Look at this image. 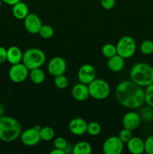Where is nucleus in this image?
Returning <instances> with one entry per match:
<instances>
[{"instance_id": "obj_10", "label": "nucleus", "mask_w": 153, "mask_h": 154, "mask_svg": "<svg viewBox=\"0 0 153 154\" xmlns=\"http://www.w3.org/2000/svg\"><path fill=\"white\" fill-rule=\"evenodd\" d=\"M67 69L66 62L62 57H55L50 60L47 66L49 73L52 76L56 77L58 75H64Z\"/></svg>"}, {"instance_id": "obj_32", "label": "nucleus", "mask_w": 153, "mask_h": 154, "mask_svg": "<svg viewBox=\"0 0 153 154\" xmlns=\"http://www.w3.org/2000/svg\"><path fill=\"white\" fill-rule=\"evenodd\" d=\"M100 5L106 10H110L115 6L116 0H100Z\"/></svg>"}, {"instance_id": "obj_30", "label": "nucleus", "mask_w": 153, "mask_h": 154, "mask_svg": "<svg viewBox=\"0 0 153 154\" xmlns=\"http://www.w3.org/2000/svg\"><path fill=\"white\" fill-rule=\"evenodd\" d=\"M53 145L55 147V148L62 149V150H65L68 145V143L65 138H63V137H57L54 140Z\"/></svg>"}, {"instance_id": "obj_34", "label": "nucleus", "mask_w": 153, "mask_h": 154, "mask_svg": "<svg viewBox=\"0 0 153 154\" xmlns=\"http://www.w3.org/2000/svg\"><path fill=\"white\" fill-rule=\"evenodd\" d=\"M20 1H21V0H2V2L5 3V4L8 5H12V6H13L14 5L16 4L17 2H19Z\"/></svg>"}, {"instance_id": "obj_37", "label": "nucleus", "mask_w": 153, "mask_h": 154, "mask_svg": "<svg viewBox=\"0 0 153 154\" xmlns=\"http://www.w3.org/2000/svg\"><path fill=\"white\" fill-rule=\"evenodd\" d=\"M2 0H0V8H1L2 6Z\"/></svg>"}, {"instance_id": "obj_7", "label": "nucleus", "mask_w": 153, "mask_h": 154, "mask_svg": "<svg viewBox=\"0 0 153 154\" xmlns=\"http://www.w3.org/2000/svg\"><path fill=\"white\" fill-rule=\"evenodd\" d=\"M8 76L12 82L20 84L28 76V69L22 63L11 65L8 71Z\"/></svg>"}, {"instance_id": "obj_8", "label": "nucleus", "mask_w": 153, "mask_h": 154, "mask_svg": "<svg viewBox=\"0 0 153 154\" xmlns=\"http://www.w3.org/2000/svg\"><path fill=\"white\" fill-rule=\"evenodd\" d=\"M124 150V143L118 136H110L105 140L103 152L105 154H121Z\"/></svg>"}, {"instance_id": "obj_6", "label": "nucleus", "mask_w": 153, "mask_h": 154, "mask_svg": "<svg viewBox=\"0 0 153 154\" xmlns=\"http://www.w3.org/2000/svg\"><path fill=\"white\" fill-rule=\"evenodd\" d=\"M116 46L117 54L124 59H128L133 57L136 50V42L129 35L122 37Z\"/></svg>"}, {"instance_id": "obj_21", "label": "nucleus", "mask_w": 153, "mask_h": 154, "mask_svg": "<svg viewBox=\"0 0 153 154\" xmlns=\"http://www.w3.org/2000/svg\"><path fill=\"white\" fill-rule=\"evenodd\" d=\"M29 78L33 84H40L44 81L45 74L40 68H37L30 70Z\"/></svg>"}, {"instance_id": "obj_24", "label": "nucleus", "mask_w": 153, "mask_h": 154, "mask_svg": "<svg viewBox=\"0 0 153 154\" xmlns=\"http://www.w3.org/2000/svg\"><path fill=\"white\" fill-rule=\"evenodd\" d=\"M101 131V126L97 122H90L87 124L86 132L91 136H96L99 135Z\"/></svg>"}, {"instance_id": "obj_3", "label": "nucleus", "mask_w": 153, "mask_h": 154, "mask_svg": "<svg viewBox=\"0 0 153 154\" xmlns=\"http://www.w3.org/2000/svg\"><path fill=\"white\" fill-rule=\"evenodd\" d=\"M130 76L135 84L146 87L153 83V67L146 63H137L132 67Z\"/></svg>"}, {"instance_id": "obj_29", "label": "nucleus", "mask_w": 153, "mask_h": 154, "mask_svg": "<svg viewBox=\"0 0 153 154\" xmlns=\"http://www.w3.org/2000/svg\"><path fill=\"white\" fill-rule=\"evenodd\" d=\"M118 137L124 144V143H127L132 138V132L129 129H126V128H123L119 132Z\"/></svg>"}, {"instance_id": "obj_20", "label": "nucleus", "mask_w": 153, "mask_h": 154, "mask_svg": "<svg viewBox=\"0 0 153 154\" xmlns=\"http://www.w3.org/2000/svg\"><path fill=\"white\" fill-rule=\"evenodd\" d=\"M92 149L90 144L86 141H80L73 147V154H91Z\"/></svg>"}, {"instance_id": "obj_4", "label": "nucleus", "mask_w": 153, "mask_h": 154, "mask_svg": "<svg viewBox=\"0 0 153 154\" xmlns=\"http://www.w3.org/2000/svg\"><path fill=\"white\" fill-rule=\"evenodd\" d=\"M44 52L38 48H29L22 54V63L28 70L40 68L45 63Z\"/></svg>"}, {"instance_id": "obj_13", "label": "nucleus", "mask_w": 153, "mask_h": 154, "mask_svg": "<svg viewBox=\"0 0 153 154\" xmlns=\"http://www.w3.org/2000/svg\"><path fill=\"white\" fill-rule=\"evenodd\" d=\"M140 117L136 112L130 111L126 113L122 118V126L124 128L133 131L138 128L140 124Z\"/></svg>"}, {"instance_id": "obj_26", "label": "nucleus", "mask_w": 153, "mask_h": 154, "mask_svg": "<svg viewBox=\"0 0 153 154\" xmlns=\"http://www.w3.org/2000/svg\"><path fill=\"white\" fill-rule=\"evenodd\" d=\"M140 50L141 53L145 55H150L153 54V42L151 40H145L140 44Z\"/></svg>"}, {"instance_id": "obj_27", "label": "nucleus", "mask_w": 153, "mask_h": 154, "mask_svg": "<svg viewBox=\"0 0 153 154\" xmlns=\"http://www.w3.org/2000/svg\"><path fill=\"white\" fill-rule=\"evenodd\" d=\"M145 102L151 108H153V83L147 86L144 90Z\"/></svg>"}, {"instance_id": "obj_35", "label": "nucleus", "mask_w": 153, "mask_h": 154, "mask_svg": "<svg viewBox=\"0 0 153 154\" xmlns=\"http://www.w3.org/2000/svg\"><path fill=\"white\" fill-rule=\"evenodd\" d=\"M66 151L64 150H62V149L55 148L54 150H51L50 154H65Z\"/></svg>"}, {"instance_id": "obj_33", "label": "nucleus", "mask_w": 153, "mask_h": 154, "mask_svg": "<svg viewBox=\"0 0 153 154\" xmlns=\"http://www.w3.org/2000/svg\"><path fill=\"white\" fill-rule=\"evenodd\" d=\"M7 61V49L0 46V64Z\"/></svg>"}, {"instance_id": "obj_5", "label": "nucleus", "mask_w": 153, "mask_h": 154, "mask_svg": "<svg viewBox=\"0 0 153 154\" xmlns=\"http://www.w3.org/2000/svg\"><path fill=\"white\" fill-rule=\"evenodd\" d=\"M89 95L93 99L102 100L109 96L110 87L108 83L102 79H94L88 84Z\"/></svg>"}, {"instance_id": "obj_14", "label": "nucleus", "mask_w": 153, "mask_h": 154, "mask_svg": "<svg viewBox=\"0 0 153 154\" xmlns=\"http://www.w3.org/2000/svg\"><path fill=\"white\" fill-rule=\"evenodd\" d=\"M87 124L85 120L80 117H75L70 121L68 129L73 135H82L86 133Z\"/></svg>"}, {"instance_id": "obj_25", "label": "nucleus", "mask_w": 153, "mask_h": 154, "mask_svg": "<svg viewBox=\"0 0 153 154\" xmlns=\"http://www.w3.org/2000/svg\"><path fill=\"white\" fill-rule=\"evenodd\" d=\"M38 34L43 38L48 39L50 38L54 35V29L52 26L49 25H42L39 30Z\"/></svg>"}, {"instance_id": "obj_22", "label": "nucleus", "mask_w": 153, "mask_h": 154, "mask_svg": "<svg viewBox=\"0 0 153 154\" xmlns=\"http://www.w3.org/2000/svg\"><path fill=\"white\" fill-rule=\"evenodd\" d=\"M40 139L43 141H51L55 136V131L52 127L50 126H44V127L40 128L39 130Z\"/></svg>"}, {"instance_id": "obj_31", "label": "nucleus", "mask_w": 153, "mask_h": 154, "mask_svg": "<svg viewBox=\"0 0 153 154\" xmlns=\"http://www.w3.org/2000/svg\"><path fill=\"white\" fill-rule=\"evenodd\" d=\"M145 143V152L148 154H153V135H149L144 141Z\"/></svg>"}, {"instance_id": "obj_23", "label": "nucleus", "mask_w": 153, "mask_h": 154, "mask_svg": "<svg viewBox=\"0 0 153 154\" xmlns=\"http://www.w3.org/2000/svg\"><path fill=\"white\" fill-rule=\"evenodd\" d=\"M102 54L106 58H110V57H113L114 55L117 54L116 46L112 44L108 43L104 45L101 48Z\"/></svg>"}, {"instance_id": "obj_28", "label": "nucleus", "mask_w": 153, "mask_h": 154, "mask_svg": "<svg viewBox=\"0 0 153 154\" xmlns=\"http://www.w3.org/2000/svg\"><path fill=\"white\" fill-rule=\"evenodd\" d=\"M54 84H55V86L58 89H59V90H64L68 85V78L64 75H58V76L55 77Z\"/></svg>"}, {"instance_id": "obj_9", "label": "nucleus", "mask_w": 153, "mask_h": 154, "mask_svg": "<svg viewBox=\"0 0 153 154\" xmlns=\"http://www.w3.org/2000/svg\"><path fill=\"white\" fill-rule=\"evenodd\" d=\"M21 142L26 146H34L40 141L39 130L35 127L26 129L21 132L20 136Z\"/></svg>"}, {"instance_id": "obj_19", "label": "nucleus", "mask_w": 153, "mask_h": 154, "mask_svg": "<svg viewBox=\"0 0 153 154\" xmlns=\"http://www.w3.org/2000/svg\"><path fill=\"white\" fill-rule=\"evenodd\" d=\"M13 16L17 20H24L28 14V7L25 2L20 1L14 5L12 8Z\"/></svg>"}, {"instance_id": "obj_12", "label": "nucleus", "mask_w": 153, "mask_h": 154, "mask_svg": "<svg viewBox=\"0 0 153 154\" xmlns=\"http://www.w3.org/2000/svg\"><path fill=\"white\" fill-rule=\"evenodd\" d=\"M24 26L30 34H38L39 30L42 26L40 18L35 14H29L24 19Z\"/></svg>"}, {"instance_id": "obj_11", "label": "nucleus", "mask_w": 153, "mask_h": 154, "mask_svg": "<svg viewBox=\"0 0 153 154\" xmlns=\"http://www.w3.org/2000/svg\"><path fill=\"white\" fill-rule=\"evenodd\" d=\"M78 80L80 82L88 85L96 78V71L93 66L90 64H84L78 70Z\"/></svg>"}, {"instance_id": "obj_1", "label": "nucleus", "mask_w": 153, "mask_h": 154, "mask_svg": "<svg viewBox=\"0 0 153 154\" xmlns=\"http://www.w3.org/2000/svg\"><path fill=\"white\" fill-rule=\"evenodd\" d=\"M116 98L123 107L136 109L145 102L143 87L132 81H124L117 85L115 91Z\"/></svg>"}, {"instance_id": "obj_2", "label": "nucleus", "mask_w": 153, "mask_h": 154, "mask_svg": "<svg viewBox=\"0 0 153 154\" xmlns=\"http://www.w3.org/2000/svg\"><path fill=\"white\" fill-rule=\"evenodd\" d=\"M21 132V125L16 119L4 115L0 117V140L11 142L20 138Z\"/></svg>"}, {"instance_id": "obj_17", "label": "nucleus", "mask_w": 153, "mask_h": 154, "mask_svg": "<svg viewBox=\"0 0 153 154\" xmlns=\"http://www.w3.org/2000/svg\"><path fill=\"white\" fill-rule=\"evenodd\" d=\"M107 67L111 72H121L124 66V59L121 56L116 54L113 57L108 58Z\"/></svg>"}, {"instance_id": "obj_18", "label": "nucleus", "mask_w": 153, "mask_h": 154, "mask_svg": "<svg viewBox=\"0 0 153 154\" xmlns=\"http://www.w3.org/2000/svg\"><path fill=\"white\" fill-rule=\"evenodd\" d=\"M22 52L18 47L10 46L7 49V61L10 64H17L22 62Z\"/></svg>"}, {"instance_id": "obj_15", "label": "nucleus", "mask_w": 153, "mask_h": 154, "mask_svg": "<svg viewBox=\"0 0 153 154\" xmlns=\"http://www.w3.org/2000/svg\"><path fill=\"white\" fill-rule=\"evenodd\" d=\"M71 93L74 99L78 102H84L90 96L88 85L82 83L75 84L72 88Z\"/></svg>"}, {"instance_id": "obj_36", "label": "nucleus", "mask_w": 153, "mask_h": 154, "mask_svg": "<svg viewBox=\"0 0 153 154\" xmlns=\"http://www.w3.org/2000/svg\"><path fill=\"white\" fill-rule=\"evenodd\" d=\"M3 112H4V107L2 104H0V117L3 115Z\"/></svg>"}, {"instance_id": "obj_16", "label": "nucleus", "mask_w": 153, "mask_h": 154, "mask_svg": "<svg viewBox=\"0 0 153 154\" xmlns=\"http://www.w3.org/2000/svg\"><path fill=\"white\" fill-rule=\"evenodd\" d=\"M128 150L132 154H142L145 152V143L139 137H133L127 143Z\"/></svg>"}]
</instances>
